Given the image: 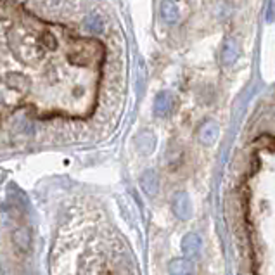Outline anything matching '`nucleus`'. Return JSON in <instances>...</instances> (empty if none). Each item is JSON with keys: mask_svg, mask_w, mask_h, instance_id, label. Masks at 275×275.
<instances>
[{"mask_svg": "<svg viewBox=\"0 0 275 275\" xmlns=\"http://www.w3.org/2000/svg\"><path fill=\"white\" fill-rule=\"evenodd\" d=\"M102 45L95 40H76L75 47L69 50L68 58L73 64H80V66H89L92 64L93 61H100L102 59Z\"/></svg>", "mask_w": 275, "mask_h": 275, "instance_id": "1", "label": "nucleus"}, {"mask_svg": "<svg viewBox=\"0 0 275 275\" xmlns=\"http://www.w3.org/2000/svg\"><path fill=\"white\" fill-rule=\"evenodd\" d=\"M12 244L19 253L26 254L31 251V232L25 227H19L12 232Z\"/></svg>", "mask_w": 275, "mask_h": 275, "instance_id": "2", "label": "nucleus"}, {"mask_svg": "<svg viewBox=\"0 0 275 275\" xmlns=\"http://www.w3.org/2000/svg\"><path fill=\"white\" fill-rule=\"evenodd\" d=\"M170 109H172V97L166 92L157 93L156 100H154V113L157 116H166Z\"/></svg>", "mask_w": 275, "mask_h": 275, "instance_id": "3", "label": "nucleus"}, {"mask_svg": "<svg viewBox=\"0 0 275 275\" xmlns=\"http://www.w3.org/2000/svg\"><path fill=\"white\" fill-rule=\"evenodd\" d=\"M172 275H192L194 265L189 260H173L168 267Z\"/></svg>", "mask_w": 275, "mask_h": 275, "instance_id": "4", "label": "nucleus"}, {"mask_svg": "<svg viewBox=\"0 0 275 275\" xmlns=\"http://www.w3.org/2000/svg\"><path fill=\"white\" fill-rule=\"evenodd\" d=\"M182 249L187 256H194V254H197L199 253V249H201V239L196 236V234H189V236L183 237Z\"/></svg>", "mask_w": 275, "mask_h": 275, "instance_id": "5", "label": "nucleus"}, {"mask_svg": "<svg viewBox=\"0 0 275 275\" xmlns=\"http://www.w3.org/2000/svg\"><path fill=\"white\" fill-rule=\"evenodd\" d=\"M173 210H175V213L179 214L180 218H189L190 214V204H189V199H187L185 194H179V196L175 197V201H173Z\"/></svg>", "mask_w": 275, "mask_h": 275, "instance_id": "6", "label": "nucleus"}, {"mask_svg": "<svg viewBox=\"0 0 275 275\" xmlns=\"http://www.w3.org/2000/svg\"><path fill=\"white\" fill-rule=\"evenodd\" d=\"M140 183H142V189L146 190L147 194H151V196H154L157 190V179L156 175H154V172H147L144 173L142 180H140Z\"/></svg>", "mask_w": 275, "mask_h": 275, "instance_id": "7", "label": "nucleus"}, {"mask_svg": "<svg viewBox=\"0 0 275 275\" xmlns=\"http://www.w3.org/2000/svg\"><path fill=\"white\" fill-rule=\"evenodd\" d=\"M38 42L45 50H54V49H58V45H59L56 35H52L50 31H43L42 35L38 36Z\"/></svg>", "mask_w": 275, "mask_h": 275, "instance_id": "8", "label": "nucleus"}, {"mask_svg": "<svg viewBox=\"0 0 275 275\" xmlns=\"http://www.w3.org/2000/svg\"><path fill=\"white\" fill-rule=\"evenodd\" d=\"M7 83H9V87H12V89H16V90H19V92H26V90L30 89V82L25 78V76L14 75V76H11V78L7 80Z\"/></svg>", "mask_w": 275, "mask_h": 275, "instance_id": "9", "label": "nucleus"}, {"mask_svg": "<svg viewBox=\"0 0 275 275\" xmlns=\"http://www.w3.org/2000/svg\"><path fill=\"white\" fill-rule=\"evenodd\" d=\"M161 12H163L164 19L170 23H173L177 19V16H179V12H177V7L172 4V2H163V5H161Z\"/></svg>", "mask_w": 275, "mask_h": 275, "instance_id": "10", "label": "nucleus"}, {"mask_svg": "<svg viewBox=\"0 0 275 275\" xmlns=\"http://www.w3.org/2000/svg\"><path fill=\"white\" fill-rule=\"evenodd\" d=\"M85 26L92 33H100L102 31V28H104V23L99 16H89V18L85 19Z\"/></svg>", "mask_w": 275, "mask_h": 275, "instance_id": "11", "label": "nucleus"}, {"mask_svg": "<svg viewBox=\"0 0 275 275\" xmlns=\"http://www.w3.org/2000/svg\"><path fill=\"white\" fill-rule=\"evenodd\" d=\"M106 275H111V274H106Z\"/></svg>", "mask_w": 275, "mask_h": 275, "instance_id": "12", "label": "nucleus"}]
</instances>
